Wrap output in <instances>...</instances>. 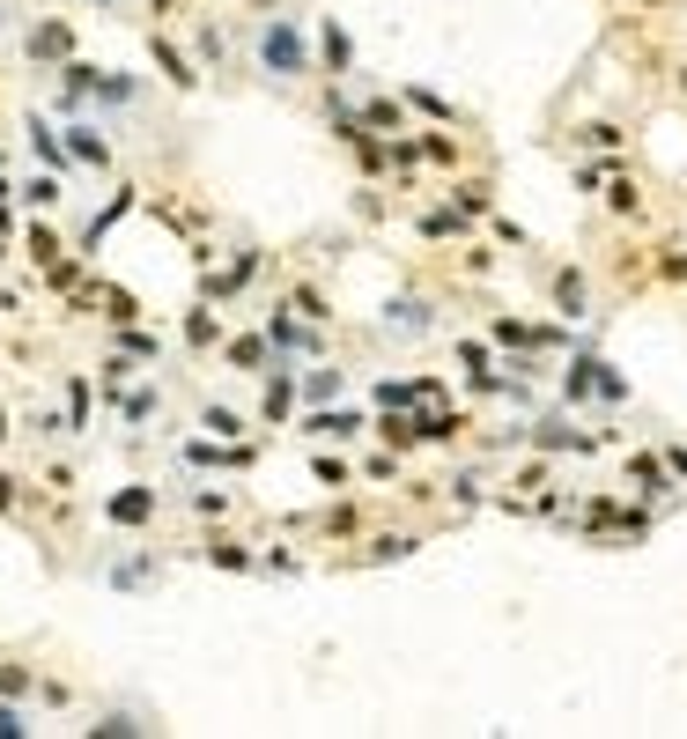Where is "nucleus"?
<instances>
[{"instance_id": "f257e3e1", "label": "nucleus", "mask_w": 687, "mask_h": 739, "mask_svg": "<svg viewBox=\"0 0 687 739\" xmlns=\"http://www.w3.org/2000/svg\"><path fill=\"white\" fill-rule=\"evenodd\" d=\"M259 60L274 67V74H303V37L289 23H266L259 30Z\"/></svg>"}, {"instance_id": "f03ea898", "label": "nucleus", "mask_w": 687, "mask_h": 739, "mask_svg": "<svg viewBox=\"0 0 687 739\" xmlns=\"http://www.w3.org/2000/svg\"><path fill=\"white\" fill-rule=\"evenodd\" d=\"M67 163H111V148H104V134H97V126H67Z\"/></svg>"}, {"instance_id": "7ed1b4c3", "label": "nucleus", "mask_w": 687, "mask_h": 739, "mask_svg": "<svg viewBox=\"0 0 687 739\" xmlns=\"http://www.w3.org/2000/svg\"><path fill=\"white\" fill-rule=\"evenodd\" d=\"M156 67H163V74H170L178 89H193V82H200V74H193V60H185V52L170 45V37H156Z\"/></svg>"}, {"instance_id": "20e7f679", "label": "nucleus", "mask_w": 687, "mask_h": 739, "mask_svg": "<svg viewBox=\"0 0 687 739\" xmlns=\"http://www.w3.org/2000/svg\"><path fill=\"white\" fill-rule=\"evenodd\" d=\"M30 52H37V60H67V52H74V37H67V23H45V30L30 37Z\"/></svg>"}, {"instance_id": "39448f33", "label": "nucleus", "mask_w": 687, "mask_h": 739, "mask_svg": "<svg viewBox=\"0 0 687 739\" xmlns=\"http://www.w3.org/2000/svg\"><path fill=\"white\" fill-rule=\"evenodd\" d=\"M148 510H156V496H148V488H126V496H111V518H119V525H141Z\"/></svg>"}, {"instance_id": "423d86ee", "label": "nucleus", "mask_w": 687, "mask_h": 739, "mask_svg": "<svg viewBox=\"0 0 687 739\" xmlns=\"http://www.w3.org/2000/svg\"><path fill=\"white\" fill-rule=\"evenodd\" d=\"M119 355H133V363H156V333H141V326H119Z\"/></svg>"}, {"instance_id": "0eeeda50", "label": "nucleus", "mask_w": 687, "mask_h": 739, "mask_svg": "<svg viewBox=\"0 0 687 739\" xmlns=\"http://www.w3.org/2000/svg\"><path fill=\"white\" fill-rule=\"evenodd\" d=\"M30 148H37V156H45L52 170H67V141L52 134V126H30Z\"/></svg>"}, {"instance_id": "6e6552de", "label": "nucleus", "mask_w": 687, "mask_h": 739, "mask_svg": "<svg viewBox=\"0 0 687 739\" xmlns=\"http://www.w3.org/2000/svg\"><path fill=\"white\" fill-rule=\"evenodd\" d=\"M200 422H207V429H215V437H222V444H237V437H244V422H237V414H229V407H207V414H200Z\"/></svg>"}, {"instance_id": "1a4fd4ad", "label": "nucleus", "mask_w": 687, "mask_h": 739, "mask_svg": "<svg viewBox=\"0 0 687 739\" xmlns=\"http://www.w3.org/2000/svg\"><path fill=\"white\" fill-rule=\"evenodd\" d=\"M385 326H399V333H422L429 318H422V303H392V311H385Z\"/></svg>"}, {"instance_id": "9d476101", "label": "nucleus", "mask_w": 687, "mask_h": 739, "mask_svg": "<svg viewBox=\"0 0 687 739\" xmlns=\"http://www.w3.org/2000/svg\"><path fill=\"white\" fill-rule=\"evenodd\" d=\"M303 429H311V437H348V429H355V414H311Z\"/></svg>"}, {"instance_id": "9b49d317", "label": "nucleus", "mask_w": 687, "mask_h": 739, "mask_svg": "<svg viewBox=\"0 0 687 739\" xmlns=\"http://www.w3.org/2000/svg\"><path fill=\"white\" fill-rule=\"evenodd\" d=\"M333 392H340V370H311V377H303V400H333Z\"/></svg>"}, {"instance_id": "f8f14e48", "label": "nucleus", "mask_w": 687, "mask_h": 739, "mask_svg": "<svg viewBox=\"0 0 687 739\" xmlns=\"http://www.w3.org/2000/svg\"><path fill=\"white\" fill-rule=\"evenodd\" d=\"M289 392H296L289 377H274V385H266V422H281V414H289Z\"/></svg>"}, {"instance_id": "ddd939ff", "label": "nucleus", "mask_w": 687, "mask_h": 739, "mask_svg": "<svg viewBox=\"0 0 687 739\" xmlns=\"http://www.w3.org/2000/svg\"><path fill=\"white\" fill-rule=\"evenodd\" d=\"M119 414H126V422H148V414H156V392H126Z\"/></svg>"}, {"instance_id": "4468645a", "label": "nucleus", "mask_w": 687, "mask_h": 739, "mask_svg": "<svg viewBox=\"0 0 687 739\" xmlns=\"http://www.w3.org/2000/svg\"><path fill=\"white\" fill-rule=\"evenodd\" d=\"M23 200H30V207H52V200H60V178H30Z\"/></svg>"}, {"instance_id": "2eb2a0df", "label": "nucleus", "mask_w": 687, "mask_h": 739, "mask_svg": "<svg viewBox=\"0 0 687 739\" xmlns=\"http://www.w3.org/2000/svg\"><path fill=\"white\" fill-rule=\"evenodd\" d=\"M89 732H104V739H119V732H148V725H141V717H126V710H111V717H104V725H89Z\"/></svg>"}, {"instance_id": "dca6fc26", "label": "nucleus", "mask_w": 687, "mask_h": 739, "mask_svg": "<svg viewBox=\"0 0 687 739\" xmlns=\"http://www.w3.org/2000/svg\"><path fill=\"white\" fill-rule=\"evenodd\" d=\"M229 363H244V370L266 363V340H229Z\"/></svg>"}, {"instance_id": "f3484780", "label": "nucleus", "mask_w": 687, "mask_h": 739, "mask_svg": "<svg viewBox=\"0 0 687 739\" xmlns=\"http://www.w3.org/2000/svg\"><path fill=\"white\" fill-rule=\"evenodd\" d=\"M274 340H281V348H311V333H303L296 318H274Z\"/></svg>"}, {"instance_id": "a211bd4d", "label": "nucleus", "mask_w": 687, "mask_h": 739, "mask_svg": "<svg viewBox=\"0 0 687 739\" xmlns=\"http://www.w3.org/2000/svg\"><path fill=\"white\" fill-rule=\"evenodd\" d=\"M185 340H193V348H207V340H215V318L193 311V318H185Z\"/></svg>"}, {"instance_id": "6ab92c4d", "label": "nucleus", "mask_w": 687, "mask_h": 739, "mask_svg": "<svg viewBox=\"0 0 687 739\" xmlns=\"http://www.w3.org/2000/svg\"><path fill=\"white\" fill-rule=\"evenodd\" d=\"M82 422H89V385H74L67 392V429H82Z\"/></svg>"}, {"instance_id": "aec40b11", "label": "nucleus", "mask_w": 687, "mask_h": 739, "mask_svg": "<svg viewBox=\"0 0 687 739\" xmlns=\"http://www.w3.org/2000/svg\"><path fill=\"white\" fill-rule=\"evenodd\" d=\"M15 732H30V717L15 710V703H0V739H15Z\"/></svg>"}, {"instance_id": "412c9836", "label": "nucleus", "mask_w": 687, "mask_h": 739, "mask_svg": "<svg viewBox=\"0 0 687 739\" xmlns=\"http://www.w3.org/2000/svg\"><path fill=\"white\" fill-rule=\"evenodd\" d=\"M23 688H30V673H23V666H8V673H0V695H23Z\"/></svg>"}]
</instances>
